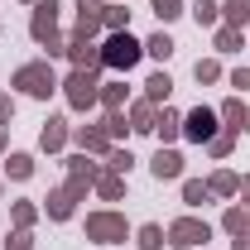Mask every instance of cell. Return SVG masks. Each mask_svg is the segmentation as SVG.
Wrapping results in <instances>:
<instances>
[{
	"label": "cell",
	"mask_w": 250,
	"mask_h": 250,
	"mask_svg": "<svg viewBox=\"0 0 250 250\" xmlns=\"http://www.w3.org/2000/svg\"><path fill=\"white\" fill-rule=\"evenodd\" d=\"M111 164H106V168H111V173H130V164H135V154H130V149H111Z\"/></svg>",
	"instance_id": "35"
},
{
	"label": "cell",
	"mask_w": 250,
	"mask_h": 250,
	"mask_svg": "<svg viewBox=\"0 0 250 250\" xmlns=\"http://www.w3.org/2000/svg\"><path fill=\"white\" fill-rule=\"evenodd\" d=\"M149 173H154L159 183H173V178H183V154L178 149H159L149 159Z\"/></svg>",
	"instance_id": "12"
},
{
	"label": "cell",
	"mask_w": 250,
	"mask_h": 250,
	"mask_svg": "<svg viewBox=\"0 0 250 250\" xmlns=\"http://www.w3.org/2000/svg\"><path fill=\"white\" fill-rule=\"evenodd\" d=\"M62 96H67V106H72V111H92L96 101H101V82H96V72L72 67V72H67V82H62Z\"/></svg>",
	"instance_id": "2"
},
{
	"label": "cell",
	"mask_w": 250,
	"mask_h": 250,
	"mask_svg": "<svg viewBox=\"0 0 250 250\" xmlns=\"http://www.w3.org/2000/svg\"><path fill=\"white\" fill-rule=\"evenodd\" d=\"M140 58H145V43H135L130 29H125V34H111V39L101 43V62H106V67H116V72H130Z\"/></svg>",
	"instance_id": "3"
},
{
	"label": "cell",
	"mask_w": 250,
	"mask_h": 250,
	"mask_svg": "<svg viewBox=\"0 0 250 250\" xmlns=\"http://www.w3.org/2000/svg\"><path fill=\"white\" fill-rule=\"evenodd\" d=\"M183 202L188 207H207V202H212V188L202 183V178H188L183 183Z\"/></svg>",
	"instance_id": "26"
},
{
	"label": "cell",
	"mask_w": 250,
	"mask_h": 250,
	"mask_svg": "<svg viewBox=\"0 0 250 250\" xmlns=\"http://www.w3.org/2000/svg\"><path fill=\"white\" fill-rule=\"evenodd\" d=\"M168 96H173V77H168V72H154V77L145 82V101H154V106H168Z\"/></svg>",
	"instance_id": "17"
},
{
	"label": "cell",
	"mask_w": 250,
	"mask_h": 250,
	"mask_svg": "<svg viewBox=\"0 0 250 250\" xmlns=\"http://www.w3.org/2000/svg\"><path fill=\"white\" fill-rule=\"evenodd\" d=\"M101 130H106L111 140H121V135H130V116H125V111H106V121H101Z\"/></svg>",
	"instance_id": "32"
},
{
	"label": "cell",
	"mask_w": 250,
	"mask_h": 250,
	"mask_svg": "<svg viewBox=\"0 0 250 250\" xmlns=\"http://www.w3.org/2000/svg\"><path fill=\"white\" fill-rule=\"evenodd\" d=\"M231 145H236V130H217V135L207 140V154H212V159H226V154H231Z\"/></svg>",
	"instance_id": "30"
},
{
	"label": "cell",
	"mask_w": 250,
	"mask_h": 250,
	"mask_svg": "<svg viewBox=\"0 0 250 250\" xmlns=\"http://www.w3.org/2000/svg\"><path fill=\"white\" fill-rule=\"evenodd\" d=\"M101 24L111 34H125L130 29V10H125V5H106V10H101Z\"/></svg>",
	"instance_id": "25"
},
{
	"label": "cell",
	"mask_w": 250,
	"mask_h": 250,
	"mask_svg": "<svg viewBox=\"0 0 250 250\" xmlns=\"http://www.w3.org/2000/svg\"><path fill=\"white\" fill-rule=\"evenodd\" d=\"M154 135H159V140H178V135H183V116L164 106V111H159V121H154Z\"/></svg>",
	"instance_id": "19"
},
{
	"label": "cell",
	"mask_w": 250,
	"mask_h": 250,
	"mask_svg": "<svg viewBox=\"0 0 250 250\" xmlns=\"http://www.w3.org/2000/svg\"><path fill=\"white\" fill-rule=\"evenodd\" d=\"M43 212H48L53 221H67L72 212H77V197H72L67 188H58V192H48V207H43Z\"/></svg>",
	"instance_id": "16"
},
{
	"label": "cell",
	"mask_w": 250,
	"mask_h": 250,
	"mask_svg": "<svg viewBox=\"0 0 250 250\" xmlns=\"http://www.w3.org/2000/svg\"><path fill=\"white\" fill-rule=\"evenodd\" d=\"M10 217H15V231H29L34 221H39V207H34V202H15Z\"/></svg>",
	"instance_id": "31"
},
{
	"label": "cell",
	"mask_w": 250,
	"mask_h": 250,
	"mask_svg": "<svg viewBox=\"0 0 250 250\" xmlns=\"http://www.w3.org/2000/svg\"><path fill=\"white\" fill-rule=\"evenodd\" d=\"M212 135H217V111L197 106V111H188V116H183V140H192V145H207Z\"/></svg>",
	"instance_id": "8"
},
{
	"label": "cell",
	"mask_w": 250,
	"mask_h": 250,
	"mask_svg": "<svg viewBox=\"0 0 250 250\" xmlns=\"http://www.w3.org/2000/svg\"><path fill=\"white\" fill-rule=\"evenodd\" d=\"M101 106L106 111H125V82H101Z\"/></svg>",
	"instance_id": "28"
},
{
	"label": "cell",
	"mask_w": 250,
	"mask_h": 250,
	"mask_svg": "<svg viewBox=\"0 0 250 250\" xmlns=\"http://www.w3.org/2000/svg\"><path fill=\"white\" fill-rule=\"evenodd\" d=\"M24 5H39V0H24Z\"/></svg>",
	"instance_id": "44"
},
{
	"label": "cell",
	"mask_w": 250,
	"mask_h": 250,
	"mask_svg": "<svg viewBox=\"0 0 250 250\" xmlns=\"http://www.w3.org/2000/svg\"><path fill=\"white\" fill-rule=\"evenodd\" d=\"M96 178H101V164H92V154H72V159H67V183H62V188L82 202L87 188H96Z\"/></svg>",
	"instance_id": "6"
},
{
	"label": "cell",
	"mask_w": 250,
	"mask_h": 250,
	"mask_svg": "<svg viewBox=\"0 0 250 250\" xmlns=\"http://www.w3.org/2000/svg\"><path fill=\"white\" fill-rule=\"evenodd\" d=\"M96 197H101V202H121V197H125V173L101 168V178H96Z\"/></svg>",
	"instance_id": "15"
},
{
	"label": "cell",
	"mask_w": 250,
	"mask_h": 250,
	"mask_svg": "<svg viewBox=\"0 0 250 250\" xmlns=\"http://www.w3.org/2000/svg\"><path fill=\"white\" fill-rule=\"evenodd\" d=\"M221 15H226V24H236V29H241V24L250 20V0H226V5H221Z\"/></svg>",
	"instance_id": "33"
},
{
	"label": "cell",
	"mask_w": 250,
	"mask_h": 250,
	"mask_svg": "<svg viewBox=\"0 0 250 250\" xmlns=\"http://www.w3.org/2000/svg\"><path fill=\"white\" fill-rule=\"evenodd\" d=\"M29 34H34V43H53L58 39V0H39L34 5Z\"/></svg>",
	"instance_id": "7"
},
{
	"label": "cell",
	"mask_w": 250,
	"mask_h": 250,
	"mask_svg": "<svg viewBox=\"0 0 250 250\" xmlns=\"http://www.w3.org/2000/svg\"><path fill=\"white\" fill-rule=\"evenodd\" d=\"M236 197H246V202H250V173L241 178V188H236Z\"/></svg>",
	"instance_id": "41"
},
{
	"label": "cell",
	"mask_w": 250,
	"mask_h": 250,
	"mask_svg": "<svg viewBox=\"0 0 250 250\" xmlns=\"http://www.w3.org/2000/svg\"><path fill=\"white\" fill-rule=\"evenodd\" d=\"M192 20H197L202 29H212V24L221 20V5L217 0H197V5H192Z\"/></svg>",
	"instance_id": "29"
},
{
	"label": "cell",
	"mask_w": 250,
	"mask_h": 250,
	"mask_svg": "<svg viewBox=\"0 0 250 250\" xmlns=\"http://www.w3.org/2000/svg\"><path fill=\"white\" fill-rule=\"evenodd\" d=\"M217 121H221V130H236V135H241V121H246V111H241V96H231V101H221Z\"/></svg>",
	"instance_id": "20"
},
{
	"label": "cell",
	"mask_w": 250,
	"mask_h": 250,
	"mask_svg": "<svg viewBox=\"0 0 250 250\" xmlns=\"http://www.w3.org/2000/svg\"><path fill=\"white\" fill-rule=\"evenodd\" d=\"M164 236H168V246H173V250H197V246L212 241V226H207L202 217H178Z\"/></svg>",
	"instance_id": "5"
},
{
	"label": "cell",
	"mask_w": 250,
	"mask_h": 250,
	"mask_svg": "<svg viewBox=\"0 0 250 250\" xmlns=\"http://www.w3.org/2000/svg\"><path fill=\"white\" fill-rule=\"evenodd\" d=\"M10 87H20V92H24V96H34V101H48V96L58 92L62 82L53 77V67H48V58H39V62H24V67H15Z\"/></svg>",
	"instance_id": "1"
},
{
	"label": "cell",
	"mask_w": 250,
	"mask_h": 250,
	"mask_svg": "<svg viewBox=\"0 0 250 250\" xmlns=\"http://www.w3.org/2000/svg\"><path fill=\"white\" fill-rule=\"evenodd\" d=\"M125 236H130V226H125L121 212H87V241H96V246H121Z\"/></svg>",
	"instance_id": "4"
},
{
	"label": "cell",
	"mask_w": 250,
	"mask_h": 250,
	"mask_svg": "<svg viewBox=\"0 0 250 250\" xmlns=\"http://www.w3.org/2000/svg\"><path fill=\"white\" fill-rule=\"evenodd\" d=\"M207 188H212V197H236L241 178H236L231 168H221V173H212V178H207Z\"/></svg>",
	"instance_id": "23"
},
{
	"label": "cell",
	"mask_w": 250,
	"mask_h": 250,
	"mask_svg": "<svg viewBox=\"0 0 250 250\" xmlns=\"http://www.w3.org/2000/svg\"><path fill=\"white\" fill-rule=\"evenodd\" d=\"M5 145H10V125H0V154H5Z\"/></svg>",
	"instance_id": "42"
},
{
	"label": "cell",
	"mask_w": 250,
	"mask_h": 250,
	"mask_svg": "<svg viewBox=\"0 0 250 250\" xmlns=\"http://www.w3.org/2000/svg\"><path fill=\"white\" fill-rule=\"evenodd\" d=\"M173 48H178V43H173L168 34H149V39H145V53H149V58H159V62L173 58Z\"/></svg>",
	"instance_id": "24"
},
{
	"label": "cell",
	"mask_w": 250,
	"mask_h": 250,
	"mask_svg": "<svg viewBox=\"0 0 250 250\" xmlns=\"http://www.w3.org/2000/svg\"><path fill=\"white\" fill-rule=\"evenodd\" d=\"M231 87H241V92H246V87H250V67H236V72H231Z\"/></svg>",
	"instance_id": "39"
},
{
	"label": "cell",
	"mask_w": 250,
	"mask_h": 250,
	"mask_svg": "<svg viewBox=\"0 0 250 250\" xmlns=\"http://www.w3.org/2000/svg\"><path fill=\"white\" fill-rule=\"evenodd\" d=\"M125 116H130V130H135V135H154L159 106H154V101H135V106H130Z\"/></svg>",
	"instance_id": "14"
},
{
	"label": "cell",
	"mask_w": 250,
	"mask_h": 250,
	"mask_svg": "<svg viewBox=\"0 0 250 250\" xmlns=\"http://www.w3.org/2000/svg\"><path fill=\"white\" fill-rule=\"evenodd\" d=\"M192 77H197V82H221V62H217V58H197Z\"/></svg>",
	"instance_id": "34"
},
{
	"label": "cell",
	"mask_w": 250,
	"mask_h": 250,
	"mask_svg": "<svg viewBox=\"0 0 250 250\" xmlns=\"http://www.w3.org/2000/svg\"><path fill=\"white\" fill-rule=\"evenodd\" d=\"M10 116H15V101H10V92H0V125H10Z\"/></svg>",
	"instance_id": "38"
},
{
	"label": "cell",
	"mask_w": 250,
	"mask_h": 250,
	"mask_svg": "<svg viewBox=\"0 0 250 250\" xmlns=\"http://www.w3.org/2000/svg\"><path fill=\"white\" fill-rule=\"evenodd\" d=\"M231 250H250V231L246 236H231Z\"/></svg>",
	"instance_id": "40"
},
{
	"label": "cell",
	"mask_w": 250,
	"mask_h": 250,
	"mask_svg": "<svg viewBox=\"0 0 250 250\" xmlns=\"http://www.w3.org/2000/svg\"><path fill=\"white\" fill-rule=\"evenodd\" d=\"M241 130H246V135H250V106H246V121H241Z\"/></svg>",
	"instance_id": "43"
},
{
	"label": "cell",
	"mask_w": 250,
	"mask_h": 250,
	"mask_svg": "<svg viewBox=\"0 0 250 250\" xmlns=\"http://www.w3.org/2000/svg\"><path fill=\"white\" fill-rule=\"evenodd\" d=\"M241 43H246V34L236 24H217V53H241Z\"/></svg>",
	"instance_id": "22"
},
{
	"label": "cell",
	"mask_w": 250,
	"mask_h": 250,
	"mask_svg": "<svg viewBox=\"0 0 250 250\" xmlns=\"http://www.w3.org/2000/svg\"><path fill=\"white\" fill-rule=\"evenodd\" d=\"M67 135H72V130H67V121H62V116H48V121H43V130H39V149H43V154H58L62 145H67Z\"/></svg>",
	"instance_id": "13"
},
{
	"label": "cell",
	"mask_w": 250,
	"mask_h": 250,
	"mask_svg": "<svg viewBox=\"0 0 250 250\" xmlns=\"http://www.w3.org/2000/svg\"><path fill=\"white\" fill-rule=\"evenodd\" d=\"M5 173H10V178H20V183L34 178V154H10V159H5Z\"/></svg>",
	"instance_id": "27"
},
{
	"label": "cell",
	"mask_w": 250,
	"mask_h": 250,
	"mask_svg": "<svg viewBox=\"0 0 250 250\" xmlns=\"http://www.w3.org/2000/svg\"><path fill=\"white\" fill-rule=\"evenodd\" d=\"M135 246H140V250H164V246H168V236H164L159 221H145V226L135 231Z\"/></svg>",
	"instance_id": "18"
},
{
	"label": "cell",
	"mask_w": 250,
	"mask_h": 250,
	"mask_svg": "<svg viewBox=\"0 0 250 250\" xmlns=\"http://www.w3.org/2000/svg\"><path fill=\"white\" fill-rule=\"evenodd\" d=\"M101 0H77V29H72V39H96V34L106 29L101 24Z\"/></svg>",
	"instance_id": "9"
},
{
	"label": "cell",
	"mask_w": 250,
	"mask_h": 250,
	"mask_svg": "<svg viewBox=\"0 0 250 250\" xmlns=\"http://www.w3.org/2000/svg\"><path fill=\"white\" fill-rule=\"evenodd\" d=\"M149 5H154L159 20H178V15H183V0H149Z\"/></svg>",
	"instance_id": "36"
},
{
	"label": "cell",
	"mask_w": 250,
	"mask_h": 250,
	"mask_svg": "<svg viewBox=\"0 0 250 250\" xmlns=\"http://www.w3.org/2000/svg\"><path fill=\"white\" fill-rule=\"evenodd\" d=\"M67 58H72V67H82V72H96L101 67V43L96 39H67Z\"/></svg>",
	"instance_id": "10"
},
{
	"label": "cell",
	"mask_w": 250,
	"mask_h": 250,
	"mask_svg": "<svg viewBox=\"0 0 250 250\" xmlns=\"http://www.w3.org/2000/svg\"><path fill=\"white\" fill-rule=\"evenodd\" d=\"M72 140H77V149L82 154H111V135L101 130V125H82V130H72Z\"/></svg>",
	"instance_id": "11"
},
{
	"label": "cell",
	"mask_w": 250,
	"mask_h": 250,
	"mask_svg": "<svg viewBox=\"0 0 250 250\" xmlns=\"http://www.w3.org/2000/svg\"><path fill=\"white\" fill-rule=\"evenodd\" d=\"M5 250H34V236L29 231H15V236L5 241Z\"/></svg>",
	"instance_id": "37"
},
{
	"label": "cell",
	"mask_w": 250,
	"mask_h": 250,
	"mask_svg": "<svg viewBox=\"0 0 250 250\" xmlns=\"http://www.w3.org/2000/svg\"><path fill=\"white\" fill-rule=\"evenodd\" d=\"M221 231H226V236H246V231H250V212H246V207H226Z\"/></svg>",
	"instance_id": "21"
}]
</instances>
